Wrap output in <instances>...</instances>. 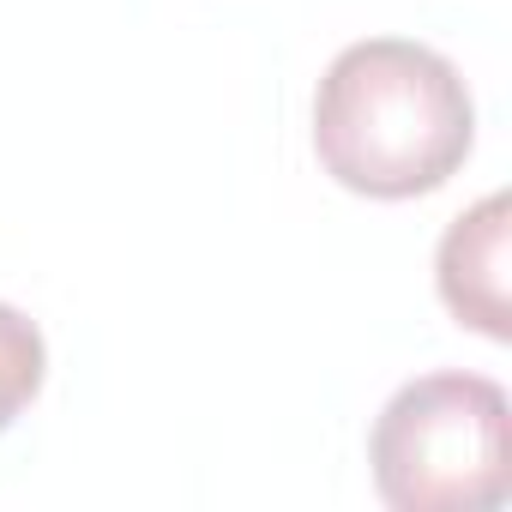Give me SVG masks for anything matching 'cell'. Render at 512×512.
Listing matches in <instances>:
<instances>
[{"label": "cell", "mask_w": 512, "mask_h": 512, "mask_svg": "<svg viewBox=\"0 0 512 512\" xmlns=\"http://www.w3.org/2000/svg\"><path fill=\"white\" fill-rule=\"evenodd\" d=\"M476 139L464 73L404 37L350 43L314 97V151L326 175L368 199H416L452 181Z\"/></svg>", "instance_id": "1"}, {"label": "cell", "mask_w": 512, "mask_h": 512, "mask_svg": "<svg viewBox=\"0 0 512 512\" xmlns=\"http://www.w3.org/2000/svg\"><path fill=\"white\" fill-rule=\"evenodd\" d=\"M374 488L398 512H494L512 494L506 392L482 374L398 386L368 440Z\"/></svg>", "instance_id": "2"}, {"label": "cell", "mask_w": 512, "mask_h": 512, "mask_svg": "<svg viewBox=\"0 0 512 512\" xmlns=\"http://www.w3.org/2000/svg\"><path fill=\"white\" fill-rule=\"evenodd\" d=\"M434 278L458 326H476L482 338L506 344V193H488L440 235Z\"/></svg>", "instance_id": "3"}, {"label": "cell", "mask_w": 512, "mask_h": 512, "mask_svg": "<svg viewBox=\"0 0 512 512\" xmlns=\"http://www.w3.org/2000/svg\"><path fill=\"white\" fill-rule=\"evenodd\" d=\"M43 368H49L43 332L13 302H0V434H7L31 410V398L43 392Z\"/></svg>", "instance_id": "4"}]
</instances>
